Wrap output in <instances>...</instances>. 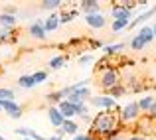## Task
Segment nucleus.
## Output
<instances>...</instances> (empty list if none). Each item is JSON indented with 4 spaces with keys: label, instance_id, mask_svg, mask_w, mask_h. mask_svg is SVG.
Returning a JSON list of instances; mask_svg holds the SVG:
<instances>
[{
    "label": "nucleus",
    "instance_id": "37998d69",
    "mask_svg": "<svg viewBox=\"0 0 156 140\" xmlns=\"http://www.w3.org/2000/svg\"><path fill=\"white\" fill-rule=\"evenodd\" d=\"M117 140H119V138H117Z\"/></svg>",
    "mask_w": 156,
    "mask_h": 140
},
{
    "label": "nucleus",
    "instance_id": "9b49d317",
    "mask_svg": "<svg viewBox=\"0 0 156 140\" xmlns=\"http://www.w3.org/2000/svg\"><path fill=\"white\" fill-rule=\"evenodd\" d=\"M81 10H85V14H99V8L101 4L97 2V0H81Z\"/></svg>",
    "mask_w": 156,
    "mask_h": 140
},
{
    "label": "nucleus",
    "instance_id": "39448f33",
    "mask_svg": "<svg viewBox=\"0 0 156 140\" xmlns=\"http://www.w3.org/2000/svg\"><path fill=\"white\" fill-rule=\"evenodd\" d=\"M0 107H2V110L8 113L12 118H20L22 117V107H20L16 101H4V99H0Z\"/></svg>",
    "mask_w": 156,
    "mask_h": 140
},
{
    "label": "nucleus",
    "instance_id": "4468645a",
    "mask_svg": "<svg viewBox=\"0 0 156 140\" xmlns=\"http://www.w3.org/2000/svg\"><path fill=\"white\" fill-rule=\"evenodd\" d=\"M138 36H140L142 40H144V44L148 46V44L154 42V32H152V26H142L140 30H138Z\"/></svg>",
    "mask_w": 156,
    "mask_h": 140
},
{
    "label": "nucleus",
    "instance_id": "a19ab883",
    "mask_svg": "<svg viewBox=\"0 0 156 140\" xmlns=\"http://www.w3.org/2000/svg\"><path fill=\"white\" fill-rule=\"evenodd\" d=\"M24 140H32V138H24Z\"/></svg>",
    "mask_w": 156,
    "mask_h": 140
},
{
    "label": "nucleus",
    "instance_id": "ddd939ff",
    "mask_svg": "<svg viewBox=\"0 0 156 140\" xmlns=\"http://www.w3.org/2000/svg\"><path fill=\"white\" fill-rule=\"evenodd\" d=\"M61 130H63V134H73V136H75V134H79V132H77V130H79V126L73 122V118H65L63 124H61Z\"/></svg>",
    "mask_w": 156,
    "mask_h": 140
},
{
    "label": "nucleus",
    "instance_id": "0eeeda50",
    "mask_svg": "<svg viewBox=\"0 0 156 140\" xmlns=\"http://www.w3.org/2000/svg\"><path fill=\"white\" fill-rule=\"evenodd\" d=\"M85 24L89 28H93V30H101V28L107 26V20L103 14H89V16H85Z\"/></svg>",
    "mask_w": 156,
    "mask_h": 140
},
{
    "label": "nucleus",
    "instance_id": "e433bc0d",
    "mask_svg": "<svg viewBox=\"0 0 156 140\" xmlns=\"http://www.w3.org/2000/svg\"><path fill=\"white\" fill-rule=\"evenodd\" d=\"M148 113H150V118H154V121H156V103L152 105V109H150Z\"/></svg>",
    "mask_w": 156,
    "mask_h": 140
},
{
    "label": "nucleus",
    "instance_id": "7ed1b4c3",
    "mask_svg": "<svg viewBox=\"0 0 156 140\" xmlns=\"http://www.w3.org/2000/svg\"><path fill=\"white\" fill-rule=\"evenodd\" d=\"M99 85L105 89V91H109V89H113L115 85H119V71H117V69L103 71L101 77H99Z\"/></svg>",
    "mask_w": 156,
    "mask_h": 140
},
{
    "label": "nucleus",
    "instance_id": "393cba45",
    "mask_svg": "<svg viewBox=\"0 0 156 140\" xmlns=\"http://www.w3.org/2000/svg\"><path fill=\"white\" fill-rule=\"evenodd\" d=\"M61 6H63L61 0H44V2H42L44 10H55V8H61Z\"/></svg>",
    "mask_w": 156,
    "mask_h": 140
},
{
    "label": "nucleus",
    "instance_id": "4c0bfd02",
    "mask_svg": "<svg viewBox=\"0 0 156 140\" xmlns=\"http://www.w3.org/2000/svg\"><path fill=\"white\" fill-rule=\"evenodd\" d=\"M129 140H144V136H130Z\"/></svg>",
    "mask_w": 156,
    "mask_h": 140
},
{
    "label": "nucleus",
    "instance_id": "f704fd0d",
    "mask_svg": "<svg viewBox=\"0 0 156 140\" xmlns=\"http://www.w3.org/2000/svg\"><path fill=\"white\" fill-rule=\"evenodd\" d=\"M2 14H10V16H16V6H6Z\"/></svg>",
    "mask_w": 156,
    "mask_h": 140
},
{
    "label": "nucleus",
    "instance_id": "ea45409f",
    "mask_svg": "<svg viewBox=\"0 0 156 140\" xmlns=\"http://www.w3.org/2000/svg\"><path fill=\"white\" fill-rule=\"evenodd\" d=\"M48 140H61V136H51V138H48Z\"/></svg>",
    "mask_w": 156,
    "mask_h": 140
},
{
    "label": "nucleus",
    "instance_id": "aec40b11",
    "mask_svg": "<svg viewBox=\"0 0 156 140\" xmlns=\"http://www.w3.org/2000/svg\"><path fill=\"white\" fill-rule=\"evenodd\" d=\"M130 47H133L134 51H142V49L146 47V44H144V40H142L138 34H134L133 40H130Z\"/></svg>",
    "mask_w": 156,
    "mask_h": 140
},
{
    "label": "nucleus",
    "instance_id": "79ce46f5",
    "mask_svg": "<svg viewBox=\"0 0 156 140\" xmlns=\"http://www.w3.org/2000/svg\"><path fill=\"white\" fill-rule=\"evenodd\" d=\"M0 113H2V107H0Z\"/></svg>",
    "mask_w": 156,
    "mask_h": 140
},
{
    "label": "nucleus",
    "instance_id": "473e14b6",
    "mask_svg": "<svg viewBox=\"0 0 156 140\" xmlns=\"http://www.w3.org/2000/svg\"><path fill=\"white\" fill-rule=\"evenodd\" d=\"M73 140H95L93 136H89V134H75V136H73Z\"/></svg>",
    "mask_w": 156,
    "mask_h": 140
},
{
    "label": "nucleus",
    "instance_id": "412c9836",
    "mask_svg": "<svg viewBox=\"0 0 156 140\" xmlns=\"http://www.w3.org/2000/svg\"><path fill=\"white\" fill-rule=\"evenodd\" d=\"M75 16H77V10H75V8H73V10H61V14H59V24L71 22Z\"/></svg>",
    "mask_w": 156,
    "mask_h": 140
},
{
    "label": "nucleus",
    "instance_id": "c756f323",
    "mask_svg": "<svg viewBox=\"0 0 156 140\" xmlns=\"http://www.w3.org/2000/svg\"><path fill=\"white\" fill-rule=\"evenodd\" d=\"M0 99H4V101H14V91H12V89H0Z\"/></svg>",
    "mask_w": 156,
    "mask_h": 140
},
{
    "label": "nucleus",
    "instance_id": "f257e3e1",
    "mask_svg": "<svg viewBox=\"0 0 156 140\" xmlns=\"http://www.w3.org/2000/svg\"><path fill=\"white\" fill-rule=\"evenodd\" d=\"M119 121H121V117L113 114L111 110H103V113H99L91 121V132L93 134H103L105 136L107 132L119 128Z\"/></svg>",
    "mask_w": 156,
    "mask_h": 140
},
{
    "label": "nucleus",
    "instance_id": "c85d7f7f",
    "mask_svg": "<svg viewBox=\"0 0 156 140\" xmlns=\"http://www.w3.org/2000/svg\"><path fill=\"white\" fill-rule=\"evenodd\" d=\"M32 77H34L36 85H38V83H44V81L48 79V71H36V73H32Z\"/></svg>",
    "mask_w": 156,
    "mask_h": 140
},
{
    "label": "nucleus",
    "instance_id": "423d86ee",
    "mask_svg": "<svg viewBox=\"0 0 156 140\" xmlns=\"http://www.w3.org/2000/svg\"><path fill=\"white\" fill-rule=\"evenodd\" d=\"M28 32H30L32 38L36 40H46V28H44V20H34V22L30 24V28H28Z\"/></svg>",
    "mask_w": 156,
    "mask_h": 140
},
{
    "label": "nucleus",
    "instance_id": "6ab92c4d",
    "mask_svg": "<svg viewBox=\"0 0 156 140\" xmlns=\"http://www.w3.org/2000/svg\"><path fill=\"white\" fill-rule=\"evenodd\" d=\"M63 99L65 97H63V93H61V89H59V91H53V93H48L46 95V101L51 103V105H59Z\"/></svg>",
    "mask_w": 156,
    "mask_h": 140
},
{
    "label": "nucleus",
    "instance_id": "5701e85b",
    "mask_svg": "<svg viewBox=\"0 0 156 140\" xmlns=\"http://www.w3.org/2000/svg\"><path fill=\"white\" fill-rule=\"evenodd\" d=\"M121 49H125V44H111V46H105V47H103V51H105V55L109 57V55L119 53Z\"/></svg>",
    "mask_w": 156,
    "mask_h": 140
},
{
    "label": "nucleus",
    "instance_id": "a211bd4d",
    "mask_svg": "<svg viewBox=\"0 0 156 140\" xmlns=\"http://www.w3.org/2000/svg\"><path fill=\"white\" fill-rule=\"evenodd\" d=\"M154 103H156V99L150 97V95H146V97H142L140 101H138V109H140V110H150Z\"/></svg>",
    "mask_w": 156,
    "mask_h": 140
},
{
    "label": "nucleus",
    "instance_id": "bb28decb",
    "mask_svg": "<svg viewBox=\"0 0 156 140\" xmlns=\"http://www.w3.org/2000/svg\"><path fill=\"white\" fill-rule=\"evenodd\" d=\"M75 114H77V117H81V118H87V117H89L87 105H85V103H81V105H75Z\"/></svg>",
    "mask_w": 156,
    "mask_h": 140
},
{
    "label": "nucleus",
    "instance_id": "2eb2a0df",
    "mask_svg": "<svg viewBox=\"0 0 156 140\" xmlns=\"http://www.w3.org/2000/svg\"><path fill=\"white\" fill-rule=\"evenodd\" d=\"M16 16H10V14H0V26L6 28V30H10V28L16 26Z\"/></svg>",
    "mask_w": 156,
    "mask_h": 140
},
{
    "label": "nucleus",
    "instance_id": "72a5a7b5",
    "mask_svg": "<svg viewBox=\"0 0 156 140\" xmlns=\"http://www.w3.org/2000/svg\"><path fill=\"white\" fill-rule=\"evenodd\" d=\"M30 138H32V140H48V138H44L42 134H38L36 130H30Z\"/></svg>",
    "mask_w": 156,
    "mask_h": 140
},
{
    "label": "nucleus",
    "instance_id": "1a4fd4ad",
    "mask_svg": "<svg viewBox=\"0 0 156 140\" xmlns=\"http://www.w3.org/2000/svg\"><path fill=\"white\" fill-rule=\"evenodd\" d=\"M48 117H50V122L53 126H55V128H61V124H63V114L59 113V109H57V107H50V109H48Z\"/></svg>",
    "mask_w": 156,
    "mask_h": 140
},
{
    "label": "nucleus",
    "instance_id": "c9c22d12",
    "mask_svg": "<svg viewBox=\"0 0 156 140\" xmlns=\"http://www.w3.org/2000/svg\"><path fill=\"white\" fill-rule=\"evenodd\" d=\"M89 61H93V55H83V57H79V63H89Z\"/></svg>",
    "mask_w": 156,
    "mask_h": 140
},
{
    "label": "nucleus",
    "instance_id": "2f4dec72",
    "mask_svg": "<svg viewBox=\"0 0 156 140\" xmlns=\"http://www.w3.org/2000/svg\"><path fill=\"white\" fill-rule=\"evenodd\" d=\"M14 132L20 134V136H24V138H30V130H28V128H16Z\"/></svg>",
    "mask_w": 156,
    "mask_h": 140
},
{
    "label": "nucleus",
    "instance_id": "6e6552de",
    "mask_svg": "<svg viewBox=\"0 0 156 140\" xmlns=\"http://www.w3.org/2000/svg\"><path fill=\"white\" fill-rule=\"evenodd\" d=\"M111 14L115 16V20H129V22H130V16H133V12L126 10V8L122 6L121 2H117V4H113V8H111Z\"/></svg>",
    "mask_w": 156,
    "mask_h": 140
},
{
    "label": "nucleus",
    "instance_id": "f3484780",
    "mask_svg": "<svg viewBox=\"0 0 156 140\" xmlns=\"http://www.w3.org/2000/svg\"><path fill=\"white\" fill-rule=\"evenodd\" d=\"M126 93V87L122 83H119V85H115L113 89H109V91H107V95H109L111 99H119V97H122V95Z\"/></svg>",
    "mask_w": 156,
    "mask_h": 140
},
{
    "label": "nucleus",
    "instance_id": "b1692460",
    "mask_svg": "<svg viewBox=\"0 0 156 140\" xmlns=\"http://www.w3.org/2000/svg\"><path fill=\"white\" fill-rule=\"evenodd\" d=\"M129 20H113V24H111V30L117 34V32H121V30H125V28H129Z\"/></svg>",
    "mask_w": 156,
    "mask_h": 140
},
{
    "label": "nucleus",
    "instance_id": "f03ea898",
    "mask_svg": "<svg viewBox=\"0 0 156 140\" xmlns=\"http://www.w3.org/2000/svg\"><path fill=\"white\" fill-rule=\"evenodd\" d=\"M138 114H140V109H138V103H126L125 107H122L121 109V114H119V117H121V121L125 122H133V121H136L138 118Z\"/></svg>",
    "mask_w": 156,
    "mask_h": 140
},
{
    "label": "nucleus",
    "instance_id": "4be33fe9",
    "mask_svg": "<svg viewBox=\"0 0 156 140\" xmlns=\"http://www.w3.org/2000/svg\"><path fill=\"white\" fill-rule=\"evenodd\" d=\"M18 85L22 89H32V87H36V81H34V77H32V75H22L18 79Z\"/></svg>",
    "mask_w": 156,
    "mask_h": 140
},
{
    "label": "nucleus",
    "instance_id": "9d476101",
    "mask_svg": "<svg viewBox=\"0 0 156 140\" xmlns=\"http://www.w3.org/2000/svg\"><path fill=\"white\" fill-rule=\"evenodd\" d=\"M57 109H59L61 114H63V118H73V117H75V107H73L67 99H63V101L57 105Z\"/></svg>",
    "mask_w": 156,
    "mask_h": 140
},
{
    "label": "nucleus",
    "instance_id": "20e7f679",
    "mask_svg": "<svg viewBox=\"0 0 156 140\" xmlns=\"http://www.w3.org/2000/svg\"><path fill=\"white\" fill-rule=\"evenodd\" d=\"M89 103H91L93 107H97V109H105V110H113V109H117V101H115V99H111L109 95L93 97V99H89Z\"/></svg>",
    "mask_w": 156,
    "mask_h": 140
},
{
    "label": "nucleus",
    "instance_id": "f8f14e48",
    "mask_svg": "<svg viewBox=\"0 0 156 140\" xmlns=\"http://www.w3.org/2000/svg\"><path fill=\"white\" fill-rule=\"evenodd\" d=\"M154 12H156V6L148 8V10H144V12H142V14H138V16H136V20H133V22L129 24V28H126V30H133V28H136L138 24H142V22H144V20H148L150 16L154 14Z\"/></svg>",
    "mask_w": 156,
    "mask_h": 140
},
{
    "label": "nucleus",
    "instance_id": "7c9ffc66",
    "mask_svg": "<svg viewBox=\"0 0 156 140\" xmlns=\"http://www.w3.org/2000/svg\"><path fill=\"white\" fill-rule=\"evenodd\" d=\"M119 132H121V130H119V128H115V130H111V132H107L103 138H105V140H117Z\"/></svg>",
    "mask_w": 156,
    "mask_h": 140
},
{
    "label": "nucleus",
    "instance_id": "cd10ccee",
    "mask_svg": "<svg viewBox=\"0 0 156 140\" xmlns=\"http://www.w3.org/2000/svg\"><path fill=\"white\" fill-rule=\"evenodd\" d=\"M12 42H16V36H10L8 30L0 34V44H12Z\"/></svg>",
    "mask_w": 156,
    "mask_h": 140
},
{
    "label": "nucleus",
    "instance_id": "58836bf2",
    "mask_svg": "<svg viewBox=\"0 0 156 140\" xmlns=\"http://www.w3.org/2000/svg\"><path fill=\"white\" fill-rule=\"evenodd\" d=\"M152 32H154V38H156V20H154V24H152Z\"/></svg>",
    "mask_w": 156,
    "mask_h": 140
},
{
    "label": "nucleus",
    "instance_id": "dca6fc26",
    "mask_svg": "<svg viewBox=\"0 0 156 140\" xmlns=\"http://www.w3.org/2000/svg\"><path fill=\"white\" fill-rule=\"evenodd\" d=\"M57 26H59V16H55V14H51L50 18L44 22V28H46V32H55Z\"/></svg>",
    "mask_w": 156,
    "mask_h": 140
},
{
    "label": "nucleus",
    "instance_id": "a878e982",
    "mask_svg": "<svg viewBox=\"0 0 156 140\" xmlns=\"http://www.w3.org/2000/svg\"><path fill=\"white\" fill-rule=\"evenodd\" d=\"M63 65H65V57H63V55L51 57V61H50V67H51V69H59V67H63Z\"/></svg>",
    "mask_w": 156,
    "mask_h": 140
}]
</instances>
